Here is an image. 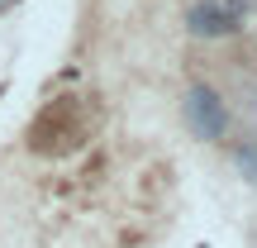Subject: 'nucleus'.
<instances>
[{
  "instance_id": "obj_1",
  "label": "nucleus",
  "mask_w": 257,
  "mask_h": 248,
  "mask_svg": "<svg viewBox=\"0 0 257 248\" xmlns=\"http://www.w3.org/2000/svg\"><path fill=\"white\" fill-rule=\"evenodd\" d=\"M243 24V0H200L186 15V29L195 38H229Z\"/></svg>"
},
{
  "instance_id": "obj_2",
  "label": "nucleus",
  "mask_w": 257,
  "mask_h": 248,
  "mask_svg": "<svg viewBox=\"0 0 257 248\" xmlns=\"http://www.w3.org/2000/svg\"><path fill=\"white\" fill-rule=\"evenodd\" d=\"M186 120L195 124V134H200V138H219L224 124H229V110H224V101H219L214 86L195 81L191 91H186Z\"/></svg>"
}]
</instances>
